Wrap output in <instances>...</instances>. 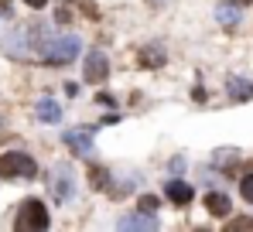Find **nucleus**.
Wrapping results in <instances>:
<instances>
[{"label":"nucleus","mask_w":253,"mask_h":232,"mask_svg":"<svg viewBox=\"0 0 253 232\" xmlns=\"http://www.w3.org/2000/svg\"><path fill=\"white\" fill-rule=\"evenodd\" d=\"M226 89H229V96L236 99V103H247L253 96V85L247 82V78H240V76H233L229 82H226Z\"/></svg>","instance_id":"10"},{"label":"nucleus","mask_w":253,"mask_h":232,"mask_svg":"<svg viewBox=\"0 0 253 232\" xmlns=\"http://www.w3.org/2000/svg\"><path fill=\"white\" fill-rule=\"evenodd\" d=\"M72 185H76L72 167H69V164H55V167H51V194H55L58 201H69L72 192H76Z\"/></svg>","instance_id":"4"},{"label":"nucleus","mask_w":253,"mask_h":232,"mask_svg":"<svg viewBox=\"0 0 253 232\" xmlns=\"http://www.w3.org/2000/svg\"><path fill=\"white\" fill-rule=\"evenodd\" d=\"M247 229L253 232V219H233L229 222V232H247Z\"/></svg>","instance_id":"13"},{"label":"nucleus","mask_w":253,"mask_h":232,"mask_svg":"<svg viewBox=\"0 0 253 232\" xmlns=\"http://www.w3.org/2000/svg\"><path fill=\"white\" fill-rule=\"evenodd\" d=\"M24 3H28V7H35V10H42V7L48 3V0H24Z\"/></svg>","instance_id":"18"},{"label":"nucleus","mask_w":253,"mask_h":232,"mask_svg":"<svg viewBox=\"0 0 253 232\" xmlns=\"http://www.w3.org/2000/svg\"><path fill=\"white\" fill-rule=\"evenodd\" d=\"M14 229H17V232H42V229H48V212H44V201L28 198V201L17 208Z\"/></svg>","instance_id":"1"},{"label":"nucleus","mask_w":253,"mask_h":232,"mask_svg":"<svg viewBox=\"0 0 253 232\" xmlns=\"http://www.w3.org/2000/svg\"><path fill=\"white\" fill-rule=\"evenodd\" d=\"M165 194H168L174 205H188V201L195 198V188H192V185H185V181H168Z\"/></svg>","instance_id":"7"},{"label":"nucleus","mask_w":253,"mask_h":232,"mask_svg":"<svg viewBox=\"0 0 253 232\" xmlns=\"http://www.w3.org/2000/svg\"><path fill=\"white\" fill-rule=\"evenodd\" d=\"M117 226H120V229H147V232H154L158 229V219H154V215H124Z\"/></svg>","instance_id":"9"},{"label":"nucleus","mask_w":253,"mask_h":232,"mask_svg":"<svg viewBox=\"0 0 253 232\" xmlns=\"http://www.w3.org/2000/svg\"><path fill=\"white\" fill-rule=\"evenodd\" d=\"M215 17L226 24V28H233V24H240V10L236 7H229V3H222L219 10H215Z\"/></svg>","instance_id":"12"},{"label":"nucleus","mask_w":253,"mask_h":232,"mask_svg":"<svg viewBox=\"0 0 253 232\" xmlns=\"http://www.w3.org/2000/svg\"><path fill=\"white\" fill-rule=\"evenodd\" d=\"M83 76H85V82H96V85L110 76V62H106V55H103V51H85Z\"/></svg>","instance_id":"5"},{"label":"nucleus","mask_w":253,"mask_h":232,"mask_svg":"<svg viewBox=\"0 0 253 232\" xmlns=\"http://www.w3.org/2000/svg\"><path fill=\"white\" fill-rule=\"evenodd\" d=\"M240 194H243L247 201H253V174H247V178L240 181Z\"/></svg>","instance_id":"14"},{"label":"nucleus","mask_w":253,"mask_h":232,"mask_svg":"<svg viewBox=\"0 0 253 232\" xmlns=\"http://www.w3.org/2000/svg\"><path fill=\"white\" fill-rule=\"evenodd\" d=\"M92 181H96V188H103V181H106V171H103V167H92Z\"/></svg>","instance_id":"16"},{"label":"nucleus","mask_w":253,"mask_h":232,"mask_svg":"<svg viewBox=\"0 0 253 232\" xmlns=\"http://www.w3.org/2000/svg\"><path fill=\"white\" fill-rule=\"evenodd\" d=\"M161 58H165L161 51H144L140 55V65H161Z\"/></svg>","instance_id":"15"},{"label":"nucleus","mask_w":253,"mask_h":232,"mask_svg":"<svg viewBox=\"0 0 253 232\" xmlns=\"http://www.w3.org/2000/svg\"><path fill=\"white\" fill-rule=\"evenodd\" d=\"M35 113H38V119H44V123H58V119H62V106H58L55 99H42V103L35 106Z\"/></svg>","instance_id":"11"},{"label":"nucleus","mask_w":253,"mask_h":232,"mask_svg":"<svg viewBox=\"0 0 253 232\" xmlns=\"http://www.w3.org/2000/svg\"><path fill=\"white\" fill-rule=\"evenodd\" d=\"M206 208H209V215H219V219H226V215L233 212L229 198H226L222 192H209V194H206Z\"/></svg>","instance_id":"8"},{"label":"nucleus","mask_w":253,"mask_h":232,"mask_svg":"<svg viewBox=\"0 0 253 232\" xmlns=\"http://www.w3.org/2000/svg\"><path fill=\"white\" fill-rule=\"evenodd\" d=\"M236 3H253V0H236Z\"/></svg>","instance_id":"19"},{"label":"nucleus","mask_w":253,"mask_h":232,"mask_svg":"<svg viewBox=\"0 0 253 232\" xmlns=\"http://www.w3.org/2000/svg\"><path fill=\"white\" fill-rule=\"evenodd\" d=\"M79 48H83V41L76 38V35H65V38H55L44 44L42 58L44 62H51V65H69L76 55H79Z\"/></svg>","instance_id":"2"},{"label":"nucleus","mask_w":253,"mask_h":232,"mask_svg":"<svg viewBox=\"0 0 253 232\" xmlns=\"http://www.w3.org/2000/svg\"><path fill=\"white\" fill-rule=\"evenodd\" d=\"M35 171H38L35 157L21 154V151H10L0 157V178H35Z\"/></svg>","instance_id":"3"},{"label":"nucleus","mask_w":253,"mask_h":232,"mask_svg":"<svg viewBox=\"0 0 253 232\" xmlns=\"http://www.w3.org/2000/svg\"><path fill=\"white\" fill-rule=\"evenodd\" d=\"M62 140L72 147V154L76 157H85L92 154V130H85V126H76V130H65L62 133Z\"/></svg>","instance_id":"6"},{"label":"nucleus","mask_w":253,"mask_h":232,"mask_svg":"<svg viewBox=\"0 0 253 232\" xmlns=\"http://www.w3.org/2000/svg\"><path fill=\"white\" fill-rule=\"evenodd\" d=\"M140 205H144V208H158V198H151V194H147V198H140Z\"/></svg>","instance_id":"17"}]
</instances>
